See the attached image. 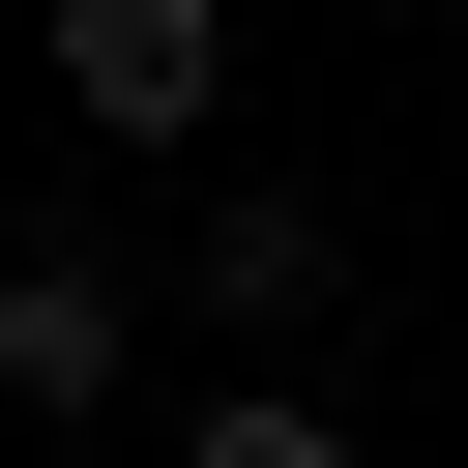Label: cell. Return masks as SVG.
<instances>
[{
	"label": "cell",
	"mask_w": 468,
	"mask_h": 468,
	"mask_svg": "<svg viewBox=\"0 0 468 468\" xmlns=\"http://www.w3.org/2000/svg\"><path fill=\"white\" fill-rule=\"evenodd\" d=\"M29 58H58V117H88L117 176L234 117V0H29Z\"/></svg>",
	"instance_id": "6da1fadb"
},
{
	"label": "cell",
	"mask_w": 468,
	"mask_h": 468,
	"mask_svg": "<svg viewBox=\"0 0 468 468\" xmlns=\"http://www.w3.org/2000/svg\"><path fill=\"white\" fill-rule=\"evenodd\" d=\"M176 292L234 322V380H292V351L351 322V205H322V176H234V205L176 234Z\"/></svg>",
	"instance_id": "7a4b0ae2"
},
{
	"label": "cell",
	"mask_w": 468,
	"mask_h": 468,
	"mask_svg": "<svg viewBox=\"0 0 468 468\" xmlns=\"http://www.w3.org/2000/svg\"><path fill=\"white\" fill-rule=\"evenodd\" d=\"M0 410H117V234H0Z\"/></svg>",
	"instance_id": "3957f363"
},
{
	"label": "cell",
	"mask_w": 468,
	"mask_h": 468,
	"mask_svg": "<svg viewBox=\"0 0 468 468\" xmlns=\"http://www.w3.org/2000/svg\"><path fill=\"white\" fill-rule=\"evenodd\" d=\"M176 468H351V410H322V380H234V410H205Z\"/></svg>",
	"instance_id": "277c9868"
}]
</instances>
